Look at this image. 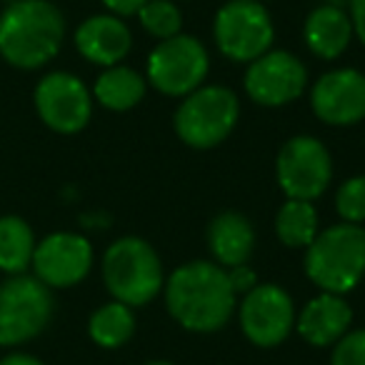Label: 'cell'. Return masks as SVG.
Instances as JSON below:
<instances>
[{
  "label": "cell",
  "mask_w": 365,
  "mask_h": 365,
  "mask_svg": "<svg viewBox=\"0 0 365 365\" xmlns=\"http://www.w3.org/2000/svg\"><path fill=\"white\" fill-rule=\"evenodd\" d=\"M165 310L182 330L198 335L218 333L238 308L228 270L213 260H190L173 270L163 285Z\"/></svg>",
  "instance_id": "6da1fadb"
},
{
  "label": "cell",
  "mask_w": 365,
  "mask_h": 365,
  "mask_svg": "<svg viewBox=\"0 0 365 365\" xmlns=\"http://www.w3.org/2000/svg\"><path fill=\"white\" fill-rule=\"evenodd\" d=\"M66 16L51 0H11L0 11V58L18 71H41L61 53Z\"/></svg>",
  "instance_id": "7a4b0ae2"
},
{
  "label": "cell",
  "mask_w": 365,
  "mask_h": 365,
  "mask_svg": "<svg viewBox=\"0 0 365 365\" xmlns=\"http://www.w3.org/2000/svg\"><path fill=\"white\" fill-rule=\"evenodd\" d=\"M305 275L320 293L345 295L365 278V228L353 223L328 225L305 248Z\"/></svg>",
  "instance_id": "3957f363"
},
{
  "label": "cell",
  "mask_w": 365,
  "mask_h": 365,
  "mask_svg": "<svg viewBox=\"0 0 365 365\" xmlns=\"http://www.w3.org/2000/svg\"><path fill=\"white\" fill-rule=\"evenodd\" d=\"M101 273L113 300L130 308H143L163 293L165 268L158 250L138 235L113 240L103 253Z\"/></svg>",
  "instance_id": "277c9868"
},
{
  "label": "cell",
  "mask_w": 365,
  "mask_h": 365,
  "mask_svg": "<svg viewBox=\"0 0 365 365\" xmlns=\"http://www.w3.org/2000/svg\"><path fill=\"white\" fill-rule=\"evenodd\" d=\"M240 120V101L225 86H200L185 98L173 115V128L180 143L195 150H210L228 140Z\"/></svg>",
  "instance_id": "5b68a950"
},
{
  "label": "cell",
  "mask_w": 365,
  "mask_h": 365,
  "mask_svg": "<svg viewBox=\"0 0 365 365\" xmlns=\"http://www.w3.org/2000/svg\"><path fill=\"white\" fill-rule=\"evenodd\" d=\"M53 290L36 275H8L0 283V348H21L51 325Z\"/></svg>",
  "instance_id": "8992f818"
},
{
  "label": "cell",
  "mask_w": 365,
  "mask_h": 365,
  "mask_svg": "<svg viewBox=\"0 0 365 365\" xmlns=\"http://www.w3.org/2000/svg\"><path fill=\"white\" fill-rule=\"evenodd\" d=\"M208 73V48L200 43V38L185 33L158 43L145 63L148 86L168 98H185L195 88L205 86Z\"/></svg>",
  "instance_id": "52a82bcc"
},
{
  "label": "cell",
  "mask_w": 365,
  "mask_h": 365,
  "mask_svg": "<svg viewBox=\"0 0 365 365\" xmlns=\"http://www.w3.org/2000/svg\"><path fill=\"white\" fill-rule=\"evenodd\" d=\"M213 41L220 56L248 66L273 48V16L260 0H228L215 13Z\"/></svg>",
  "instance_id": "ba28073f"
},
{
  "label": "cell",
  "mask_w": 365,
  "mask_h": 365,
  "mask_svg": "<svg viewBox=\"0 0 365 365\" xmlns=\"http://www.w3.org/2000/svg\"><path fill=\"white\" fill-rule=\"evenodd\" d=\"M275 180L285 198L318 200L333 180V158L315 135H293L275 158Z\"/></svg>",
  "instance_id": "9c48e42d"
},
{
  "label": "cell",
  "mask_w": 365,
  "mask_h": 365,
  "mask_svg": "<svg viewBox=\"0 0 365 365\" xmlns=\"http://www.w3.org/2000/svg\"><path fill=\"white\" fill-rule=\"evenodd\" d=\"M91 88L68 71H51L38 81L33 91V106L46 128L58 135H76L86 130L93 118Z\"/></svg>",
  "instance_id": "30bf717a"
},
{
  "label": "cell",
  "mask_w": 365,
  "mask_h": 365,
  "mask_svg": "<svg viewBox=\"0 0 365 365\" xmlns=\"http://www.w3.org/2000/svg\"><path fill=\"white\" fill-rule=\"evenodd\" d=\"M240 333L255 348H278L295 330V303L278 283H258L238 298Z\"/></svg>",
  "instance_id": "8fae6325"
},
{
  "label": "cell",
  "mask_w": 365,
  "mask_h": 365,
  "mask_svg": "<svg viewBox=\"0 0 365 365\" xmlns=\"http://www.w3.org/2000/svg\"><path fill=\"white\" fill-rule=\"evenodd\" d=\"M96 263L93 243L81 233L56 230L38 240L31 270L51 290L76 288L91 275Z\"/></svg>",
  "instance_id": "7c38bea8"
},
{
  "label": "cell",
  "mask_w": 365,
  "mask_h": 365,
  "mask_svg": "<svg viewBox=\"0 0 365 365\" xmlns=\"http://www.w3.org/2000/svg\"><path fill=\"white\" fill-rule=\"evenodd\" d=\"M248 98L260 108H283L295 103L308 88V68L295 53L273 51L248 63L243 76Z\"/></svg>",
  "instance_id": "4fadbf2b"
},
{
  "label": "cell",
  "mask_w": 365,
  "mask_h": 365,
  "mask_svg": "<svg viewBox=\"0 0 365 365\" xmlns=\"http://www.w3.org/2000/svg\"><path fill=\"white\" fill-rule=\"evenodd\" d=\"M315 118L330 128H350L365 120V73L355 68H333L310 88Z\"/></svg>",
  "instance_id": "5bb4252c"
},
{
  "label": "cell",
  "mask_w": 365,
  "mask_h": 365,
  "mask_svg": "<svg viewBox=\"0 0 365 365\" xmlns=\"http://www.w3.org/2000/svg\"><path fill=\"white\" fill-rule=\"evenodd\" d=\"M76 51L88 63L98 68L120 66L133 48V33L128 23L110 13L91 16L76 28L73 33Z\"/></svg>",
  "instance_id": "9a60e30c"
},
{
  "label": "cell",
  "mask_w": 365,
  "mask_h": 365,
  "mask_svg": "<svg viewBox=\"0 0 365 365\" xmlns=\"http://www.w3.org/2000/svg\"><path fill=\"white\" fill-rule=\"evenodd\" d=\"M353 325V308L345 295L318 293L295 315V330L313 348H333Z\"/></svg>",
  "instance_id": "2e32d148"
},
{
  "label": "cell",
  "mask_w": 365,
  "mask_h": 365,
  "mask_svg": "<svg viewBox=\"0 0 365 365\" xmlns=\"http://www.w3.org/2000/svg\"><path fill=\"white\" fill-rule=\"evenodd\" d=\"M305 48L320 61H338L353 41V23L345 8L325 3L305 16L303 23Z\"/></svg>",
  "instance_id": "e0dca14e"
},
{
  "label": "cell",
  "mask_w": 365,
  "mask_h": 365,
  "mask_svg": "<svg viewBox=\"0 0 365 365\" xmlns=\"http://www.w3.org/2000/svg\"><path fill=\"white\" fill-rule=\"evenodd\" d=\"M205 243L220 268H235L250 260L255 250V228L238 210H223L208 223Z\"/></svg>",
  "instance_id": "ac0fdd59"
},
{
  "label": "cell",
  "mask_w": 365,
  "mask_h": 365,
  "mask_svg": "<svg viewBox=\"0 0 365 365\" xmlns=\"http://www.w3.org/2000/svg\"><path fill=\"white\" fill-rule=\"evenodd\" d=\"M148 91V81L143 73H138L135 68L128 66H110L103 68V73L96 78L91 93L93 101L98 106H103L106 110L113 113H128L143 103Z\"/></svg>",
  "instance_id": "d6986e66"
},
{
  "label": "cell",
  "mask_w": 365,
  "mask_h": 365,
  "mask_svg": "<svg viewBox=\"0 0 365 365\" xmlns=\"http://www.w3.org/2000/svg\"><path fill=\"white\" fill-rule=\"evenodd\" d=\"M36 230L21 215H0V273L23 275L31 270L36 253Z\"/></svg>",
  "instance_id": "ffe728a7"
},
{
  "label": "cell",
  "mask_w": 365,
  "mask_h": 365,
  "mask_svg": "<svg viewBox=\"0 0 365 365\" xmlns=\"http://www.w3.org/2000/svg\"><path fill=\"white\" fill-rule=\"evenodd\" d=\"M135 335V313L130 305L118 303H103L96 308L88 318V338L103 350H118Z\"/></svg>",
  "instance_id": "44dd1931"
},
{
  "label": "cell",
  "mask_w": 365,
  "mask_h": 365,
  "mask_svg": "<svg viewBox=\"0 0 365 365\" xmlns=\"http://www.w3.org/2000/svg\"><path fill=\"white\" fill-rule=\"evenodd\" d=\"M320 233L318 210L310 200L285 198L275 213V235L285 248L305 250Z\"/></svg>",
  "instance_id": "7402d4cb"
},
{
  "label": "cell",
  "mask_w": 365,
  "mask_h": 365,
  "mask_svg": "<svg viewBox=\"0 0 365 365\" xmlns=\"http://www.w3.org/2000/svg\"><path fill=\"white\" fill-rule=\"evenodd\" d=\"M138 23L155 41H168L180 33L182 13L175 6V0H148L138 11Z\"/></svg>",
  "instance_id": "603a6c76"
},
{
  "label": "cell",
  "mask_w": 365,
  "mask_h": 365,
  "mask_svg": "<svg viewBox=\"0 0 365 365\" xmlns=\"http://www.w3.org/2000/svg\"><path fill=\"white\" fill-rule=\"evenodd\" d=\"M335 210L343 223H365V175H353L335 190Z\"/></svg>",
  "instance_id": "cb8c5ba5"
},
{
  "label": "cell",
  "mask_w": 365,
  "mask_h": 365,
  "mask_svg": "<svg viewBox=\"0 0 365 365\" xmlns=\"http://www.w3.org/2000/svg\"><path fill=\"white\" fill-rule=\"evenodd\" d=\"M330 365H365V328H350L333 345Z\"/></svg>",
  "instance_id": "d4e9b609"
},
{
  "label": "cell",
  "mask_w": 365,
  "mask_h": 365,
  "mask_svg": "<svg viewBox=\"0 0 365 365\" xmlns=\"http://www.w3.org/2000/svg\"><path fill=\"white\" fill-rule=\"evenodd\" d=\"M228 270V280H230V288H233V293L238 295H245L248 290H253L255 285L260 283L258 280V273H255L253 268H250L248 263L243 265H235V268H225Z\"/></svg>",
  "instance_id": "484cf974"
},
{
  "label": "cell",
  "mask_w": 365,
  "mask_h": 365,
  "mask_svg": "<svg viewBox=\"0 0 365 365\" xmlns=\"http://www.w3.org/2000/svg\"><path fill=\"white\" fill-rule=\"evenodd\" d=\"M103 6H106V11L110 13V16H118V18H130V16H138V11H140L143 6H145L148 0H101Z\"/></svg>",
  "instance_id": "4316f807"
},
{
  "label": "cell",
  "mask_w": 365,
  "mask_h": 365,
  "mask_svg": "<svg viewBox=\"0 0 365 365\" xmlns=\"http://www.w3.org/2000/svg\"><path fill=\"white\" fill-rule=\"evenodd\" d=\"M348 16H350V23H353V36L358 38L365 48V0H350Z\"/></svg>",
  "instance_id": "83f0119b"
},
{
  "label": "cell",
  "mask_w": 365,
  "mask_h": 365,
  "mask_svg": "<svg viewBox=\"0 0 365 365\" xmlns=\"http://www.w3.org/2000/svg\"><path fill=\"white\" fill-rule=\"evenodd\" d=\"M0 365H46L38 355L23 353V350H11L8 355H0Z\"/></svg>",
  "instance_id": "f1b7e54d"
},
{
  "label": "cell",
  "mask_w": 365,
  "mask_h": 365,
  "mask_svg": "<svg viewBox=\"0 0 365 365\" xmlns=\"http://www.w3.org/2000/svg\"><path fill=\"white\" fill-rule=\"evenodd\" d=\"M145 365H175V363H170V360H148Z\"/></svg>",
  "instance_id": "f546056e"
},
{
  "label": "cell",
  "mask_w": 365,
  "mask_h": 365,
  "mask_svg": "<svg viewBox=\"0 0 365 365\" xmlns=\"http://www.w3.org/2000/svg\"><path fill=\"white\" fill-rule=\"evenodd\" d=\"M260 3H263V0H260Z\"/></svg>",
  "instance_id": "4dcf8cb0"
}]
</instances>
